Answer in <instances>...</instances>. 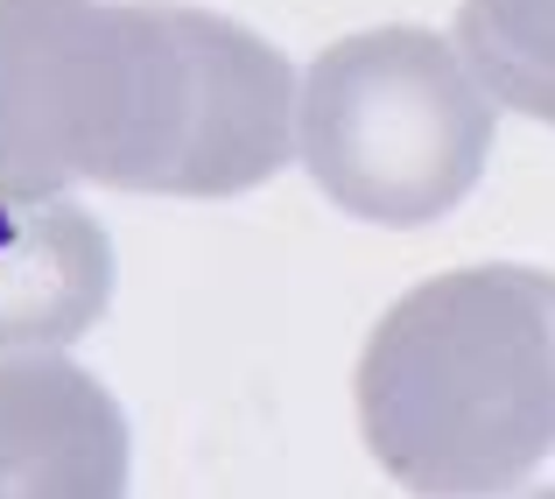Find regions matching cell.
Here are the masks:
<instances>
[{
  "instance_id": "8992f818",
  "label": "cell",
  "mask_w": 555,
  "mask_h": 499,
  "mask_svg": "<svg viewBox=\"0 0 555 499\" xmlns=\"http://www.w3.org/2000/svg\"><path fill=\"white\" fill-rule=\"evenodd\" d=\"M457 50L500 106L555 127V0H464Z\"/></svg>"
},
{
  "instance_id": "277c9868",
  "label": "cell",
  "mask_w": 555,
  "mask_h": 499,
  "mask_svg": "<svg viewBox=\"0 0 555 499\" xmlns=\"http://www.w3.org/2000/svg\"><path fill=\"white\" fill-rule=\"evenodd\" d=\"M134 436L85 366L0 359V499H127Z\"/></svg>"
},
{
  "instance_id": "52a82bcc",
  "label": "cell",
  "mask_w": 555,
  "mask_h": 499,
  "mask_svg": "<svg viewBox=\"0 0 555 499\" xmlns=\"http://www.w3.org/2000/svg\"><path fill=\"white\" fill-rule=\"evenodd\" d=\"M528 499H555V486H548V492H528Z\"/></svg>"
},
{
  "instance_id": "6da1fadb",
  "label": "cell",
  "mask_w": 555,
  "mask_h": 499,
  "mask_svg": "<svg viewBox=\"0 0 555 499\" xmlns=\"http://www.w3.org/2000/svg\"><path fill=\"white\" fill-rule=\"evenodd\" d=\"M296 149V64L183 0H0V197H240Z\"/></svg>"
},
{
  "instance_id": "5b68a950",
  "label": "cell",
  "mask_w": 555,
  "mask_h": 499,
  "mask_svg": "<svg viewBox=\"0 0 555 499\" xmlns=\"http://www.w3.org/2000/svg\"><path fill=\"white\" fill-rule=\"evenodd\" d=\"M113 303V240L70 197H0V359L85 337Z\"/></svg>"
},
{
  "instance_id": "3957f363",
  "label": "cell",
  "mask_w": 555,
  "mask_h": 499,
  "mask_svg": "<svg viewBox=\"0 0 555 499\" xmlns=\"http://www.w3.org/2000/svg\"><path fill=\"white\" fill-rule=\"evenodd\" d=\"M296 149L338 212L436 226L486 176L492 92L436 28H366L310 64Z\"/></svg>"
},
{
  "instance_id": "7a4b0ae2",
  "label": "cell",
  "mask_w": 555,
  "mask_h": 499,
  "mask_svg": "<svg viewBox=\"0 0 555 499\" xmlns=\"http://www.w3.org/2000/svg\"><path fill=\"white\" fill-rule=\"evenodd\" d=\"M359 430L429 499H492L555 458V274L450 268L415 282L359 351Z\"/></svg>"
}]
</instances>
